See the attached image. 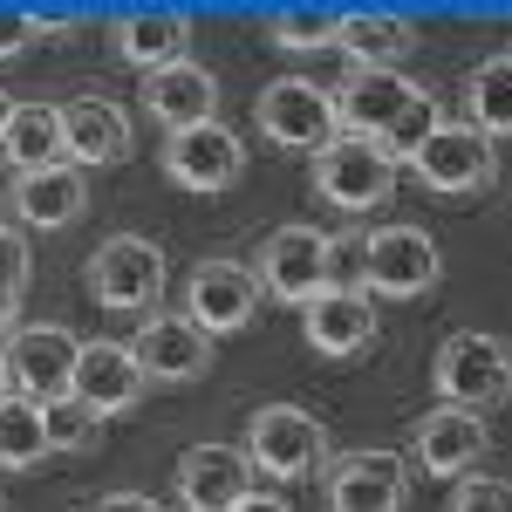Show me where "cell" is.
<instances>
[{
    "instance_id": "cell-1",
    "label": "cell",
    "mask_w": 512,
    "mask_h": 512,
    "mask_svg": "<svg viewBox=\"0 0 512 512\" xmlns=\"http://www.w3.org/2000/svg\"><path fill=\"white\" fill-rule=\"evenodd\" d=\"M431 383H437L444 403H458V410H478V417H485V403L499 410V403L512 396V349L499 342V335H485V328H458V335L437 342Z\"/></svg>"
},
{
    "instance_id": "cell-2",
    "label": "cell",
    "mask_w": 512,
    "mask_h": 512,
    "mask_svg": "<svg viewBox=\"0 0 512 512\" xmlns=\"http://www.w3.org/2000/svg\"><path fill=\"white\" fill-rule=\"evenodd\" d=\"M335 260L342 253L321 226H274L260 260H253V280H260V294H274L287 308H308L315 294L335 287Z\"/></svg>"
},
{
    "instance_id": "cell-3",
    "label": "cell",
    "mask_w": 512,
    "mask_h": 512,
    "mask_svg": "<svg viewBox=\"0 0 512 512\" xmlns=\"http://www.w3.org/2000/svg\"><path fill=\"white\" fill-rule=\"evenodd\" d=\"M315 192L328 198L335 212H376V205H390V192H396V158L376 137L335 130L315 151Z\"/></svg>"
},
{
    "instance_id": "cell-4",
    "label": "cell",
    "mask_w": 512,
    "mask_h": 512,
    "mask_svg": "<svg viewBox=\"0 0 512 512\" xmlns=\"http://www.w3.org/2000/svg\"><path fill=\"white\" fill-rule=\"evenodd\" d=\"M321 451H328V431H321V417H308L301 403H260L253 417H246V465L267 478H308L321 465Z\"/></svg>"
},
{
    "instance_id": "cell-5",
    "label": "cell",
    "mask_w": 512,
    "mask_h": 512,
    "mask_svg": "<svg viewBox=\"0 0 512 512\" xmlns=\"http://www.w3.org/2000/svg\"><path fill=\"white\" fill-rule=\"evenodd\" d=\"M444 274V253H437L431 233H417V226H376V233L362 239V294L376 301H417L424 287H437Z\"/></svg>"
},
{
    "instance_id": "cell-6",
    "label": "cell",
    "mask_w": 512,
    "mask_h": 512,
    "mask_svg": "<svg viewBox=\"0 0 512 512\" xmlns=\"http://www.w3.org/2000/svg\"><path fill=\"white\" fill-rule=\"evenodd\" d=\"M76 335L69 328H55V321H21L14 335H7V390L28 396V403H55V396H69V376H76Z\"/></svg>"
},
{
    "instance_id": "cell-7",
    "label": "cell",
    "mask_w": 512,
    "mask_h": 512,
    "mask_svg": "<svg viewBox=\"0 0 512 512\" xmlns=\"http://www.w3.org/2000/svg\"><path fill=\"white\" fill-rule=\"evenodd\" d=\"M410 171L424 178V192H444V198H465V192H485L499 178V158H492V137H478L472 123H437L431 137L410 151Z\"/></svg>"
},
{
    "instance_id": "cell-8",
    "label": "cell",
    "mask_w": 512,
    "mask_h": 512,
    "mask_svg": "<svg viewBox=\"0 0 512 512\" xmlns=\"http://www.w3.org/2000/svg\"><path fill=\"white\" fill-rule=\"evenodd\" d=\"M82 280H89V301L96 308H151L164 294V253L137 233H117L89 253Z\"/></svg>"
},
{
    "instance_id": "cell-9",
    "label": "cell",
    "mask_w": 512,
    "mask_h": 512,
    "mask_svg": "<svg viewBox=\"0 0 512 512\" xmlns=\"http://www.w3.org/2000/svg\"><path fill=\"white\" fill-rule=\"evenodd\" d=\"M253 117L267 130V144H287V151H321L335 137V96L308 76H274L260 89Z\"/></svg>"
},
{
    "instance_id": "cell-10",
    "label": "cell",
    "mask_w": 512,
    "mask_h": 512,
    "mask_svg": "<svg viewBox=\"0 0 512 512\" xmlns=\"http://www.w3.org/2000/svg\"><path fill=\"white\" fill-rule=\"evenodd\" d=\"M130 355L144 369V383H198L212 369V335L192 315H144V328L130 335Z\"/></svg>"
},
{
    "instance_id": "cell-11",
    "label": "cell",
    "mask_w": 512,
    "mask_h": 512,
    "mask_svg": "<svg viewBox=\"0 0 512 512\" xmlns=\"http://www.w3.org/2000/svg\"><path fill=\"white\" fill-rule=\"evenodd\" d=\"M260 308V280L246 260H198L192 280H185V315L205 328V335H233L246 328Z\"/></svg>"
},
{
    "instance_id": "cell-12",
    "label": "cell",
    "mask_w": 512,
    "mask_h": 512,
    "mask_svg": "<svg viewBox=\"0 0 512 512\" xmlns=\"http://www.w3.org/2000/svg\"><path fill=\"white\" fill-rule=\"evenodd\" d=\"M164 171L185 185V192H226L239 171H246V144H239L226 123H192V130H171L164 137Z\"/></svg>"
},
{
    "instance_id": "cell-13",
    "label": "cell",
    "mask_w": 512,
    "mask_h": 512,
    "mask_svg": "<svg viewBox=\"0 0 512 512\" xmlns=\"http://www.w3.org/2000/svg\"><path fill=\"white\" fill-rule=\"evenodd\" d=\"M130 151H137V130H130V110L123 103H110V96L62 103V164L96 171V164H123Z\"/></svg>"
},
{
    "instance_id": "cell-14",
    "label": "cell",
    "mask_w": 512,
    "mask_h": 512,
    "mask_svg": "<svg viewBox=\"0 0 512 512\" xmlns=\"http://www.w3.org/2000/svg\"><path fill=\"white\" fill-rule=\"evenodd\" d=\"M410 465L396 451H342L328 465V506L335 512H403Z\"/></svg>"
},
{
    "instance_id": "cell-15",
    "label": "cell",
    "mask_w": 512,
    "mask_h": 512,
    "mask_svg": "<svg viewBox=\"0 0 512 512\" xmlns=\"http://www.w3.org/2000/svg\"><path fill=\"white\" fill-rule=\"evenodd\" d=\"M410 444H417V465H424L431 478H472V465L485 458L492 431H485V417H478V410L437 403V410H424V417H417Z\"/></svg>"
},
{
    "instance_id": "cell-16",
    "label": "cell",
    "mask_w": 512,
    "mask_h": 512,
    "mask_svg": "<svg viewBox=\"0 0 512 512\" xmlns=\"http://www.w3.org/2000/svg\"><path fill=\"white\" fill-rule=\"evenodd\" d=\"M410 96H417V82L403 76V69H349V82L335 89V130L383 144L390 123L410 110Z\"/></svg>"
},
{
    "instance_id": "cell-17",
    "label": "cell",
    "mask_w": 512,
    "mask_h": 512,
    "mask_svg": "<svg viewBox=\"0 0 512 512\" xmlns=\"http://www.w3.org/2000/svg\"><path fill=\"white\" fill-rule=\"evenodd\" d=\"M151 390L130 342H82L76 349V376H69V396H82L96 417H123L137 396Z\"/></svg>"
},
{
    "instance_id": "cell-18",
    "label": "cell",
    "mask_w": 512,
    "mask_h": 512,
    "mask_svg": "<svg viewBox=\"0 0 512 512\" xmlns=\"http://www.w3.org/2000/svg\"><path fill=\"white\" fill-rule=\"evenodd\" d=\"M301 335H308V349L315 355H362L376 342V301L362 294V287H328L315 294L308 308H301Z\"/></svg>"
},
{
    "instance_id": "cell-19",
    "label": "cell",
    "mask_w": 512,
    "mask_h": 512,
    "mask_svg": "<svg viewBox=\"0 0 512 512\" xmlns=\"http://www.w3.org/2000/svg\"><path fill=\"white\" fill-rule=\"evenodd\" d=\"M246 492H253V465L233 444H192L178 458V506L185 512H226Z\"/></svg>"
},
{
    "instance_id": "cell-20",
    "label": "cell",
    "mask_w": 512,
    "mask_h": 512,
    "mask_svg": "<svg viewBox=\"0 0 512 512\" xmlns=\"http://www.w3.org/2000/svg\"><path fill=\"white\" fill-rule=\"evenodd\" d=\"M185 41H192V21L185 14H117L110 21V48H117L123 69H137V76H158L171 62H185Z\"/></svg>"
},
{
    "instance_id": "cell-21",
    "label": "cell",
    "mask_w": 512,
    "mask_h": 512,
    "mask_svg": "<svg viewBox=\"0 0 512 512\" xmlns=\"http://www.w3.org/2000/svg\"><path fill=\"white\" fill-rule=\"evenodd\" d=\"M14 212L21 226H41V233H62L89 212V171L76 164H55V171H28L14 178Z\"/></svg>"
},
{
    "instance_id": "cell-22",
    "label": "cell",
    "mask_w": 512,
    "mask_h": 512,
    "mask_svg": "<svg viewBox=\"0 0 512 512\" xmlns=\"http://www.w3.org/2000/svg\"><path fill=\"white\" fill-rule=\"evenodd\" d=\"M144 110L164 123V137L171 130H192V123H212L219 82H212V69H198V62H171L158 76H144Z\"/></svg>"
},
{
    "instance_id": "cell-23",
    "label": "cell",
    "mask_w": 512,
    "mask_h": 512,
    "mask_svg": "<svg viewBox=\"0 0 512 512\" xmlns=\"http://www.w3.org/2000/svg\"><path fill=\"white\" fill-rule=\"evenodd\" d=\"M0 158L21 178L28 171H55L62 164V110L55 103H14V117L0 130Z\"/></svg>"
},
{
    "instance_id": "cell-24",
    "label": "cell",
    "mask_w": 512,
    "mask_h": 512,
    "mask_svg": "<svg viewBox=\"0 0 512 512\" xmlns=\"http://www.w3.org/2000/svg\"><path fill=\"white\" fill-rule=\"evenodd\" d=\"M335 48L349 55L355 69H396V62L417 48V28H410L403 14H342Z\"/></svg>"
},
{
    "instance_id": "cell-25",
    "label": "cell",
    "mask_w": 512,
    "mask_h": 512,
    "mask_svg": "<svg viewBox=\"0 0 512 512\" xmlns=\"http://www.w3.org/2000/svg\"><path fill=\"white\" fill-rule=\"evenodd\" d=\"M465 123L478 137H512V55H492L465 76Z\"/></svg>"
},
{
    "instance_id": "cell-26",
    "label": "cell",
    "mask_w": 512,
    "mask_h": 512,
    "mask_svg": "<svg viewBox=\"0 0 512 512\" xmlns=\"http://www.w3.org/2000/svg\"><path fill=\"white\" fill-rule=\"evenodd\" d=\"M48 458V424H41V403H28V396H0V465L7 472H28V465H41Z\"/></svg>"
},
{
    "instance_id": "cell-27",
    "label": "cell",
    "mask_w": 512,
    "mask_h": 512,
    "mask_svg": "<svg viewBox=\"0 0 512 512\" xmlns=\"http://www.w3.org/2000/svg\"><path fill=\"white\" fill-rule=\"evenodd\" d=\"M267 35H274V48H287V55L335 48V35H342V14H328V7H294V14H274V21H267Z\"/></svg>"
},
{
    "instance_id": "cell-28",
    "label": "cell",
    "mask_w": 512,
    "mask_h": 512,
    "mask_svg": "<svg viewBox=\"0 0 512 512\" xmlns=\"http://www.w3.org/2000/svg\"><path fill=\"white\" fill-rule=\"evenodd\" d=\"M41 424H48V451H89L96 431H103V417H96L82 396H55V403H41Z\"/></svg>"
},
{
    "instance_id": "cell-29",
    "label": "cell",
    "mask_w": 512,
    "mask_h": 512,
    "mask_svg": "<svg viewBox=\"0 0 512 512\" xmlns=\"http://www.w3.org/2000/svg\"><path fill=\"white\" fill-rule=\"evenodd\" d=\"M437 123H444V117H437V96H424V89H417V96H410V110H403V117L390 123L383 151H390V158H410V151H417V144L431 137Z\"/></svg>"
},
{
    "instance_id": "cell-30",
    "label": "cell",
    "mask_w": 512,
    "mask_h": 512,
    "mask_svg": "<svg viewBox=\"0 0 512 512\" xmlns=\"http://www.w3.org/2000/svg\"><path fill=\"white\" fill-rule=\"evenodd\" d=\"M451 512H512V478H458V492H451Z\"/></svg>"
},
{
    "instance_id": "cell-31",
    "label": "cell",
    "mask_w": 512,
    "mask_h": 512,
    "mask_svg": "<svg viewBox=\"0 0 512 512\" xmlns=\"http://www.w3.org/2000/svg\"><path fill=\"white\" fill-rule=\"evenodd\" d=\"M28 41H41V21H35V14H14V7H7V14H0V62H7V55H21Z\"/></svg>"
},
{
    "instance_id": "cell-32",
    "label": "cell",
    "mask_w": 512,
    "mask_h": 512,
    "mask_svg": "<svg viewBox=\"0 0 512 512\" xmlns=\"http://www.w3.org/2000/svg\"><path fill=\"white\" fill-rule=\"evenodd\" d=\"M89 512H158V499H144V492H110V499H96Z\"/></svg>"
},
{
    "instance_id": "cell-33",
    "label": "cell",
    "mask_w": 512,
    "mask_h": 512,
    "mask_svg": "<svg viewBox=\"0 0 512 512\" xmlns=\"http://www.w3.org/2000/svg\"><path fill=\"white\" fill-rule=\"evenodd\" d=\"M226 512H294L287 499H274V492H246V499H233Z\"/></svg>"
},
{
    "instance_id": "cell-34",
    "label": "cell",
    "mask_w": 512,
    "mask_h": 512,
    "mask_svg": "<svg viewBox=\"0 0 512 512\" xmlns=\"http://www.w3.org/2000/svg\"><path fill=\"white\" fill-rule=\"evenodd\" d=\"M7 117H14V96H7V89H0V130H7Z\"/></svg>"
},
{
    "instance_id": "cell-35",
    "label": "cell",
    "mask_w": 512,
    "mask_h": 512,
    "mask_svg": "<svg viewBox=\"0 0 512 512\" xmlns=\"http://www.w3.org/2000/svg\"><path fill=\"white\" fill-rule=\"evenodd\" d=\"M0 396H7V362H0Z\"/></svg>"
},
{
    "instance_id": "cell-36",
    "label": "cell",
    "mask_w": 512,
    "mask_h": 512,
    "mask_svg": "<svg viewBox=\"0 0 512 512\" xmlns=\"http://www.w3.org/2000/svg\"><path fill=\"white\" fill-rule=\"evenodd\" d=\"M0 512H7V506H0Z\"/></svg>"
}]
</instances>
